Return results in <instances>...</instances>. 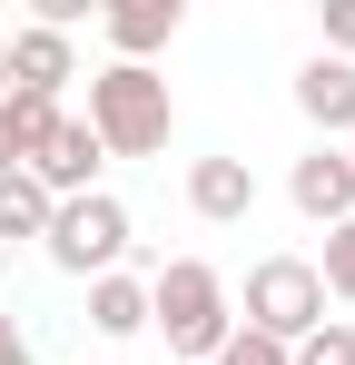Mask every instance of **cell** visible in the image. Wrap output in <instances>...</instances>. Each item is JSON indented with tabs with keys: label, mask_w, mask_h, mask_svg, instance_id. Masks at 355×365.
<instances>
[{
	"label": "cell",
	"mask_w": 355,
	"mask_h": 365,
	"mask_svg": "<svg viewBox=\"0 0 355 365\" xmlns=\"http://www.w3.org/2000/svg\"><path fill=\"white\" fill-rule=\"evenodd\" d=\"M346 158H355V138H346Z\"/></svg>",
	"instance_id": "obj_22"
},
{
	"label": "cell",
	"mask_w": 355,
	"mask_h": 365,
	"mask_svg": "<svg viewBox=\"0 0 355 365\" xmlns=\"http://www.w3.org/2000/svg\"><path fill=\"white\" fill-rule=\"evenodd\" d=\"M59 119H69L59 99H40V89H10V99H0V138H10V168H30V158L50 148V128H59Z\"/></svg>",
	"instance_id": "obj_12"
},
{
	"label": "cell",
	"mask_w": 355,
	"mask_h": 365,
	"mask_svg": "<svg viewBox=\"0 0 355 365\" xmlns=\"http://www.w3.org/2000/svg\"><path fill=\"white\" fill-rule=\"evenodd\" d=\"M89 336H109V346L148 336V277H128V267L89 277Z\"/></svg>",
	"instance_id": "obj_11"
},
{
	"label": "cell",
	"mask_w": 355,
	"mask_h": 365,
	"mask_svg": "<svg viewBox=\"0 0 355 365\" xmlns=\"http://www.w3.org/2000/svg\"><path fill=\"white\" fill-rule=\"evenodd\" d=\"M0 178H10V138H0Z\"/></svg>",
	"instance_id": "obj_20"
},
{
	"label": "cell",
	"mask_w": 355,
	"mask_h": 365,
	"mask_svg": "<svg viewBox=\"0 0 355 365\" xmlns=\"http://www.w3.org/2000/svg\"><path fill=\"white\" fill-rule=\"evenodd\" d=\"M99 168H109V148L89 138V119H59V128H50V148L30 158V178L50 187V197H89V187H99Z\"/></svg>",
	"instance_id": "obj_8"
},
{
	"label": "cell",
	"mask_w": 355,
	"mask_h": 365,
	"mask_svg": "<svg viewBox=\"0 0 355 365\" xmlns=\"http://www.w3.org/2000/svg\"><path fill=\"white\" fill-rule=\"evenodd\" d=\"M306 267H316V287H326V297L355 306V217H346V227H326V257H306Z\"/></svg>",
	"instance_id": "obj_14"
},
{
	"label": "cell",
	"mask_w": 355,
	"mask_h": 365,
	"mask_svg": "<svg viewBox=\"0 0 355 365\" xmlns=\"http://www.w3.org/2000/svg\"><path fill=\"white\" fill-rule=\"evenodd\" d=\"M89 138H99L109 158H158V148L178 138L168 79H158V69H138V60H109L99 79H89Z\"/></svg>",
	"instance_id": "obj_2"
},
{
	"label": "cell",
	"mask_w": 355,
	"mask_h": 365,
	"mask_svg": "<svg viewBox=\"0 0 355 365\" xmlns=\"http://www.w3.org/2000/svg\"><path fill=\"white\" fill-rule=\"evenodd\" d=\"M237 326L267 336V346H306V336L326 326L316 267H306V257H257V267H247V316H237Z\"/></svg>",
	"instance_id": "obj_4"
},
{
	"label": "cell",
	"mask_w": 355,
	"mask_h": 365,
	"mask_svg": "<svg viewBox=\"0 0 355 365\" xmlns=\"http://www.w3.org/2000/svg\"><path fill=\"white\" fill-rule=\"evenodd\" d=\"M326 60H355V0H346V10H326Z\"/></svg>",
	"instance_id": "obj_17"
},
{
	"label": "cell",
	"mask_w": 355,
	"mask_h": 365,
	"mask_svg": "<svg viewBox=\"0 0 355 365\" xmlns=\"http://www.w3.org/2000/svg\"><path fill=\"white\" fill-rule=\"evenodd\" d=\"M0 365H40V356H30V336H20L10 316H0Z\"/></svg>",
	"instance_id": "obj_18"
},
{
	"label": "cell",
	"mask_w": 355,
	"mask_h": 365,
	"mask_svg": "<svg viewBox=\"0 0 355 365\" xmlns=\"http://www.w3.org/2000/svg\"><path fill=\"white\" fill-rule=\"evenodd\" d=\"M287 365H355V326H346V316H326L306 346H287Z\"/></svg>",
	"instance_id": "obj_15"
},
{
	"label": "cell",
	"mask_w": 355,
	"mask_h": 365,
	"mask_svg": "<svg viewBox=\"0 0 355 365\" xmlns=\"http://www.w3.org/2000/svg\"><path fill=\"white\" fill-rule=\"evenodd\" d=\"M178 20H187V0H109V10H99V40H109L118 60L148 69V50L178 40Z\"/></svg>",
	"instance_id": "obj_9"
},
{
	"label": "cell",
	"mask_w": 355,
	"mask_h": 365,
	"mask_svg": "<svg viewBox=\"0 0 355 365\" xmlns=\"http://www.w3.org/2000/svg\"><path fill=\"white\" fill-rule=\"evenodd\" d=\"M287 197H296V217H316V227H346V217H355V158L316 138V148L287 168Z\"/></svg>",
	"instance_id": "obj_5"
},
{
	"label": "cell",
	"mask_w": 355,
	"mask_h": 365,
	"mask_svg": "<svg viewBox=\"0 0 355 365\" xmlns=\"http://www.w3.org/2000/svg\"><path fill=\"white\" fill-rule=\"evenodd\" d=\"M296 119L316 128L326 148L355 138V60H326V50H316V60L296 69Z\"/></svg>",
	"instance_id": "obj_6"
},
{
	"label": "cell",
	"mask_w": 355,
	"mask_h": 365,
	"mask_svg": "<svg viewBox=\"0 0 355 365\" xmlns=\"http://www.w3.org/2000/svg\"><path fill=\"white\" fill-rule=\"evenodd\" d=\"M0 287H10V257H0Z\"/></svg>",
	"instance_id": "obj_21"
},
{
	"label": "cell",
	"mask_w": 355,
	"mask_h": 365,
	"mask_svg": "<svg viewBox=\"0 0 355 365\" xmlns=\"http://www.w3.org/2000/svg\"><path fill=\"white\" fill-rule=\"evenodd\" d=\"M0 99H10V40H0Z\"/></svg>",
	"instance_id": "obj_19"
},
{
	"label": "cell",
	"mask_w": 355,
	"mask_h": 365,
	"mask_svg": "<svg viewBox=\"0 0 355 365\" xmlns=\"http://www.w3.org/2000/svg\"><path fill=\"white\" fill-rule=\"evenodd\" d=\"M50 207H59L50 187L30 178V168H10V178H0V257H10L20 237H40V227H50Z\"/></svg>",
	"instance_id": "obj_13"
},
{
	"label": "cell",
	"mask_w": 355,
	"mask_h": 365,
	"mask_svg": "<svg viewBox=\"0 0 355 365\" xmlns=\"http://www.w3.org/2000/svg\"><path fill=\"white\" fill-rule=\"evenodd\" d=\"M187 207H197L207 227H237V217L257 207V168H247V158H187Z\"/></svg>",
	"instance_id": "obj_10"
},
{
	"label": "cell",
	"mask_w": 355,
	"mask_h": 365,
	"mask_svg": "<svg viewBox=\"0 0 355 365\" xmlns=\"http://www.w3.org/2000/svg\"><path fill=\"white\" fill-rule=\"evenodd\" d=\"M0 40H10V89H40V99H59V89L79 79V40H59V30H40V20H10Z\"/></svg>",
	"instance_id": "obj_7"
},
{
	"label": "cell",
	"mask_w": 355,
	"mask_h": 365,
	"mask_svg": "<svg viewBox=\"0 0 355 365\" xmlns=\"http://www.w3.org/2000/svg\"><path fill=\"white\" fill-rule=\"evenodd\" d=\"M207 365H287V346H267V336H247V326H237V336H227Z\"/></svg>",
	"instance_id": "obj_16"
},
{
	"label": "cell",
	"mask_w": 355,
	"mask_h": 365,
	"mask_svg": "<svg viewBox=\"0 0 355 365\" xmlns=\"http://www.w3.org/2000/svg\"><path fill=\"white\" fill-rule=\"evenodd\" d=\"M148 326L168 336V356L207 365V356L237 336V297H227V277H217L207 257H168V267L148 277Z\"/></svg>",
	"instance_id": "obj_1"
},
{
	"label": "cell",
	"mask_w": 355,
	"mask_h": 365,
	"mask_svg": "<svg viewBox=\"0 0 355 365\" xmlns=\"http://www.w3.org/2000/svg\"><path fill=\"white\" fill-rule=\"evenodd\" d=\"M128 237H138V227H128V207H118L109 187H89V197H59V207H50L40 257H50L59 277H79V287H89V277H109L118 257H128Z\"/></svg>",
	"instance_id": "obj_3"
}]
</instances>
